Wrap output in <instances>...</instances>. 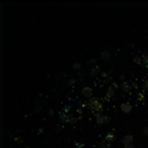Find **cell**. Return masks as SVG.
Listing matches in <instances>:
<instances>
[{"label":"cell","instance_id":"cell-6","mask_svg":"<svg viewBox=\"0 0 148 148\" xmlns=\"http://www.w3.org/2000/svg\"><path fill=\"white\" fill-rule=\"evenodd\" d=\"M133 138L132 135H126V136L123 137V139H121V143L124 145H128V144L133 143Z\"/></svg>","mask_w":148,"mask_h":148},{"label":"cell","instance_id":"cell-24","mask_svg":"<svg viewBox=\"0 0 148 148\" xmlns=\"http://www.w3.org/2000/svg\"><path fill=\"white\" fill-rule=\"evenodd\" d=\"M101 76H102L103 78H107V77H108L107 73H106V72H101Z\"/></svg>","mask_w":148,"mask_h":148},{"label":"cell","instance_id":"cell-21","mask_svg":"<svg viewBox=\"0 0 148 148\" xmlns=\"http://www.w3.org/2000/svg\"><path fill=\"white\" fill-rule=\"evenodd\" d=\"M124 148H134V146H133V144L131 143V144H128V145H124Z\"/></svg>","mask_w":148,"mask_h":148},{"label":"cell","instance_id":"cell-7","mask_svg":"<svg viewBox=\"0 0 148 148\" xmlns=\"http://www.w3.org/2000/svg\"><path fill=\"white\" fill-rule=\"evenodd\" d=\"M114 139H115V135H114V133H113V132H109L108 133H107L106 136H105V140H106L107 142H108V143L113 142Z\"/></svg>","mask_w":148,"mask_h":148},{"label":"cell","instance_id":"cell-27","mask_svg":"<svg viewBox=\"0 0 148 148\" xmlns=\"http://www.w3.org/2000/svg\"><path fill=\"white\" fill-rule=\"evenodd\" d=\"M48 114H50V116H52V115H54V110H53V109H50V112H48Z\"/></svg>","mask_w":148,"mask_h":148},{"label":"cell","instance_id":"cell-26","mask_svg":"<svg viewBox=\"0 0 148 148\" xmlns=\"http://www.w3.org/2000/svg\"><path fill=\"white\" fill-rule=\"evenodd\" d=\"M111 81H112V77H107L106 80L104 81V82H105V83H107V82H111Z\"/></svg>","mask_w":148,"mask_h":148},{"label":"cell","instance_id":"cell-15","mask_svg":"<svg viewBox=\"0 0 148 148\" xmlns=\"http://www.w3.org/2000/svg\"><path fill=\"white\" fill-rule=\"evenodd\" d=\"M142 63H143L144 67H145V68H148V56H145V57L143 58Z\"/></svg>","mask_w":148,"mask_h":148},{"label":"cell","instance_id":"cell-32","mask_svg":"<svg viewBox=\"0 0 148 148\" xmlns=\"http://www.w3.org/2000/svg\"><path fill=\"white\" fill-rule=\"evenodd\" d=\"M43 133V128H39V132H38V133Z\"/></svg>","mask_w":148,"mask_h":148},{"label":"cell","instance_id":"cell-17","mask_svg":"<svg viewBox=\"0 0 148 148\" xmlns=\"http://www.w3.org/2000/svg\"><path fill=\"white\" fill-rule=\"evenodd\" d=\"M69 110H70V106H68V105H66V106L63 107L64 113H68L69 112Z\"/></svg>","mask_w":148,"mask_h":148},{"label":"cell","instance_id":"cell-18","mask_svg":"<svg viewBox=\"0 0 148 148\" xmlns=\"http://www.w3.org/2000/svg\"><path fill=\"white\" fill-rule=\"evenodd\" d=\"M83 146H84V145H83L82 143L76 142V148H83Z\"/></svg>","mask_w":148,"mask_h":148},{"label":"cell","instance_id":"cell-8","mask_svg":"<svg viewBox=\"0 0 148 148\" xmlns=\"http://www.w3.org/2000/svg\"><path fill=\"white\" fill-rule=\"evenodd\" d=\"M100 71V67L97 66V67H94V68H92L91 69V72H90V76L92 77H94L97 76V74Z\"/></svg>","mask_w":148,"mask_h":148},{"label":"cell","instance_id":"cell-4","mask_svg":"<svg viewBox=\"0 0 148 148\" xmlns=\"http://www.w3.org/2000/svg\"><path fill=\"white\" fill-rule=\"evenodd\" d=\"M94 115H95V117H96V121L98 124H100V125L105 124V116L101 114V112L95 113Z\"/></svg>","mask_w":148,"mask_h":148},{"label":"cell","instance_id":"cell-30","mask_svg":"<svg viewBox=\"0 0 148 148\" xmlns=\"http://www.w3.org/2000/svg\"><path fill=\"white\" fill-rule=\"evenodd\" d=\"M82 110H83V108H82V107H80V108L77 110V112H78L79 113H82Z\"/></svg>","mask_w":148,"mask_h":148},{"label":"cell","instance_id":"cell-16","mask_svg":"<svg viewBox=\"0 0 148 148\" xmlns=\"http://www.w3.org/2000/svg\"><path fill=\"white\" fill-rule=\"evenodd\" d=\"M81 68H82V64L79 63V62H76V63H75L74 65H73V68L76 70H79L81 69Z\"/></svg>","mask_w":148,"mask_h":148},{"label":"cell","instance_id":"cell-14","mask_svg":"<svg viewBox=\"0 0 148 148\" xmlns=\"http://www.w3.org/2000/svg\"><path fill=\"white\" fill-rule=\"evenodd\" d=\"M100 148H110V143H108V142H101L100 144Z\"/></svg>","mask_w":148,"mask_h":148},{"label":"cell","instance_id":"cell-10","mask_svg":"<svg viewBox=\"0 0 148 148\" xmlns=\"http://www.w3.org/2000/svg\"><path fill=\"white\" fill-rule=\"evenodd\" d=\"M121 87H122L123 91H125V92H128V91L131 89V86L129 85L128 82H123L122 85H121Z\"/></svg>","mask_w":148,"mask_h":148},{"label":"cell","instance_id":"cell-2","mask_svg":"<svg viewBox=\"0 0 148 148\" xmlns=\"http://www.w3.org/2000/svg\"><path fill=\"white\" fill-rule=\"evenodd\" d=\"M120 109L124 113H130L132 111V106H131L130 103H128V102L122 103V104L120 105Z\"/></svg>","mask_w":148,"mask_h":148},{"label":"cell","instance_id":"cell-19","mask_svg":"<svg viewBox=\"0 0 148 148\" xmlns=\"http://www.w3.org/2000/svg\"><path fill=\"white\" fill-rule=\"evenodd\" d=\"M143 133H144L145 135H146V136H148V126H147L146 127H145V128H144Z\"/></svg>","mask_w":148,"mask_h":148},{"label":"cell","instance_id":"cell-11","mask_svg":"<svg viewBox=\"0 0 148 148\" xmlns=\"http://www.w3.org/2000/svg\"><path fill=\"white\" fill-rule=\"evenodd\" d=\"M110 56H111V54L109 53L108 51L101 52V58H102V59H104V60L108 59V58H110Z\"/></svg>","mask_w":148,"mask_h":148},{"label":"cell","instance_id":"cell-3","mask_svg":"<svg viewBox=\"0 0 148 148\" xmlns=\"http://www.w3.org/2000/svg\"><path fill=\"white\" fill-rule=\"evenodd\" d=\"M92 94H93V90H92V88H89V87H85L82 91V94L83 96L88 97V98L92 96Z\"/></svg>","mask_w":148,"mask_h":148},{"label":"cell","instance_id":"cell-28","mask_svg":"<svg viewBox=\"0 0 148 148\" xmlns=\"http://www.w3.org/2000/svg\"><path fill=\"white\" fill-rule=\"evenodd\" d=\"M96 62V59H92V60H90V61H88V63H94V62Z\"/></svg>","mask_w":148,"mask_h":148},{"label":"cell","instance_id":"cell-13","mask_svg":"<svg viewBox=\"0 0 148 148\" xmlns=\"http://www.w3.org/2000/svg\"><path fill=\"white\" fill-rule=\"evenodd\" d=\"M133 62L136 64H140L141 62H142V61H141V58L139 57V56H134V57H133Z\"/></svg>","mask_w":148,"mask_h":148},{"label":"cell","instance_id":"cell-25","mask_svg":"<svg viewBox=\"0 0 148 148\" xmlns=\"http://www.w3.org/2000/svg\"><path fill=\"white\" fill-rule=\"evenodd\" d=\"M144 88H145V89H147L148 90V80L147 81H145V82L144 83Z\"/></svg>","mask_w":148,"mask_h":148},{"label":"cell","instance_id":"cell-31","mask_svg":"<svg viewBox=\"0 0 148 148\" xmlns=\"http://www.w3.org/2000/svg\"><path fill=\"white\" fill-rule=\"evenodd\" d=\"M113 86L114 87V88H118V85H117L115 82H113Z\"/></svg>","mask_w":148,"mask_h":148},{"label":"cell","instance_id":"cell-20","mask_svg":"<svg viewBox=\"0 0 148 148\" xmlns=\"http://www.w3.org/2000/svg\"><path fill=\"white\" fill-rule=\"evenodd\" d=\"M111 120V118L109 116H105V124H107Z\"/></svg>","mask_w":148,"mask_h":148},{"label":"cell","instance_id":"cell-29","mask_svg":"<svg viewBox=\"0 0 148 148\" xmlns=\"http://www.w3.org/2000/svg\"><path fill=\"white\" fill-rule=\"evenodd\" d=\"M139 100H142V99H143V94H141V93H139Z\"/></svg>","mask_w":148,"mask_h":148},{"label":"cell","instance_id":"cell-5","mask_svg":"<svg viewBox=\"0 0 148 148\" xmlns=\"http://www.w3.org/2000/svg\"><path fill=\"white\" fill-rule=\"evenodd\" d=\"M114 94H115L114 88H113V87H110V88H108V90L107 91V94H106V97H105V99H106L107 101L110 100L112 97L114 96Z\"/></svg>","mask_w":148,"mask_h":148},{"label":"cell","instance_id":"cell-9","mask_svg":"<svg viewBox=\"0 0 148 148\" xmlns=\"http://www.w3.org/2000/svg\"><path fill=\"white\" fill-rule=\"evenodd\" d=\"M69 115L68 114V113H62V114H61V120L63 121V122H68V120H69Z\"/></svg>","mask_w":148,"mask_h":148},{"label":"cell","instance_id":"cell-12","mask_svg":"<svg viewBox=\"0 0 148 148\" xmlns=\"http://www.w3.org/2000/svg\"><path fill=\"white\" fill-rule=\"evenodd\" d=\"M77 122V119L74 116H70L69 117V120H68V123L70 125H76Z\"/></svg>","mask_w":148,"mask_h":148},{"label":"cell","instance_id":"cell-1","mask_svg":"<svg viewBox=\"0 0 148 148\" xmlns=\"http://www.w3.org/2000/svg\"><path fill=\"white\" fill-rule=\"evenodd\" d=\"M88 103L89 107H90V108L92 109V110L94 111V113H99V112H101V107H102V106H101V103L99 102V101H97L95 98H94V97L90 98V100L88 101Z\"/></svg>","mask_w":148,"mask_h":148},{"label":"cell","instance_id":"cell-22","mask_svg":"<svg viewBox=\"0 0 148 148\" xmlns=\"http://www.w3.org/2000/svg\"><path fill=\"white\" fill-rule=\"evenodd\" d=\"M75 82H76V81H75V79H70L69 81H68V84L69 85H74L75 84Z\"/></svg>","mask_w":148,"mask_h":148},{"label":"cell","instance_id":"cell-23","mask_svg":"<svg viewBox=\"0 0 148 148\" xmlns=\"http://www.w3.org/2000/svg\"><path fill=\"white\" fill-rule=\"evenodd\" d=\"M79 106H80V107H82V108H83V107H85V104H84V102L82 101H79Z\"/></svg>","mask_w":148,"mask_h":148}]
</instances>
